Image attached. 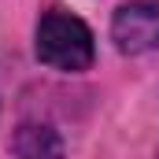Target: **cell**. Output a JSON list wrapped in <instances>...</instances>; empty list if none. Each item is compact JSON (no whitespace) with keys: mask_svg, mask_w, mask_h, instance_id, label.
I'll use <instances>...</instances> for the list:
<instances>
[{"mask_svg":"<svg viewBox=\"0 0 159 159\" xmlns=\"http://www.w3.org/2000/svg\"><path fill=\"white\" fill-rule=\"evenodd\" d=\"M37 59L56 67V70H67V74H78L93 67V56H96V44H93V30L81 22L78 15L63 11V7H52L44 11L37 22Z\"/></svg>","mask_w":159,"mask_h":159,"instance_id":"obj_1","label":"cell"},{"mask_svg":"<svg viewBox=\"0 0 159 159\" xmlns=\"http://www.w3.org/2000/svg\"><path fill=\"white\" fill-rule=\"evenodd\" d=\"M111 37L126 56H144L159 48V4L152 0H129L111 19Z\"/></svg>","mask_w":159,"mask_h":159,"instance_id":"obj_2","label":"cell"},{"mask_svg":"<svg viewBox=\"0 0 159 159\" xmlns=\"http://www.w3.org/2000/svg\"><path fill=\"white\" fill-rule=\"evenodd\" d=\"M19 156L22 159H63V148H59V137L48 126H22Z\"/></svg>","mask_w":159,"mask_h":159,"instance_id":"obj_3","label":"cell"}]
</instances>
